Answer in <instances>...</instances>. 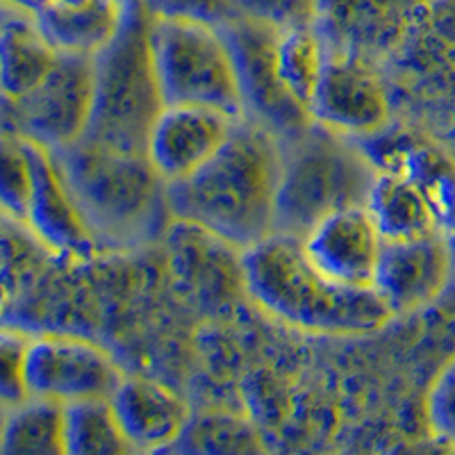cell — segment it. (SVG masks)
I'll list each match as a JSON object with an SVG mask.
<instances>
[{
	"label": "cell",
	"mask_w": 455,
	"mask_h": 455,
	"mask_svg": "<svg viewBox=\"0 0 455 455\" xmlns=\"http://www.w3.org/2000/svg\"><path fill=\"white\" fill-rule=\"evenodd\" d=\"M93 108V57L60 52L51 73L23 99L0 93V135L48 150L83 140Z\"/></svg>",
	"instance_id": "7"
},
{
	"label": "cell",
	"mask_w": 455,
	"mask_h": 455,
	"mask_svg": "<svg viewBox=\"0 0 455 455\" xmlns=\"http://www.w3.org/2000/svg\"><path fill=\"white\" fill-rule=\"evenodd\" d=\"M28 156L32 166V192L26 223L36 237L57 253L87 255L96 239L80 217L51 150L28 141Z\"/></svg>",
	"instance_id": "15"
},
{
	"label": "cell",
	"mask_w": 455,
	"mask_h": 455,
	"mask_svg": "<svg viewBox=\"0 0 455 455\" xmlns=\"http://www.w3.org/2000/svg\"><path fill=\"white\" fill-rule=\"evenodd\" d=\"M46 5H48V0H0V7H5V10L26 12V14H32V16L39 14Z\"/></svg>",
	"instance_id": "30"
},
{
	"label": "cell",
	"mask_w": 455,
	"mask_h": 455,
	"mask_svg": "<svg viewBox=\"0 0 455 455\" xmlns=\"http://www.w3.org/2000/svg\"><path fill=\"white\" fill-rule=\"evenodd\" d=\"M424 26L442 42L455 46V0H430Z\"/></svg>",
	"instance_id": "29"
},
{
	"label": "cell",
	"mask_w": 455,
	"mask_h": 455,
	"mask_svg": "<svg viewBox=\"0 0 455 455\" xmlns=\"http://www.w3.org/2000/svg\"><path fill=\"white\" fill-rule=\"evenodd\" d=\"M30 337L16 328H0V405L5 410L30 398L26 385V360Z\"/></svg>",
	"instance_id": "25"
},
{
	"label": "cell",
	"mask_w": 455,
	"mask_h": 455,
	"mask_svg": "<svg viewBox=\"0 0 455 455\" xmlns=\"http://www.w3.org/2000/svg\"><path fill=\"white\" fill-rule=\"evenodd\" d=\"M378 171L348 137L312 124L306 132L283 141L274 230L303 235L326 214L367 205Z\"/></svg>",
	"instance_id": "4"
},
{
	"label": "cell",
	"mask_w": 455,
	"mask_h": 455,
	"mask_svg": "<svg viewBox=\"0 0 455 455\" xmlns=\"http://www.w3.org/2000/svg\"><path fill=\"white\" fill-rule=\"evenodd\" d=\"M60 176L93 239L135 246L153 237L169 214L166 182L141 153L78 140L51 150Z\"/></svg>",
	"instance_id": "3"
},
{
	"label": "cell",
	"mask_w": 455,
	"mask_h": 455,
	"mask_svg": "<svg viewBox=\"0 0 455 455\" xmlns=\"http://www.w3.org/2000/svg\"><path fill=\"white\" fill-rule=\"evenodd\" d=\"M144 7L156 19H180L217 28L239 14L237 0H146Z\"/></svg>",
	"instance_id": "27"
},
{
	"label": "cell",
	"mask_w": 455,
	"mask_h": 455,
	"mask_svg": "<svg viewBox=\"0 0 455 455\" xmlns=\"http://www.w3.org/2000/svg\"><path fill=\"white\" fill-rule=\"evenodd\" d=\"M449 275L451 246L442 230L419 237L385 239L373 290L394 315H403L437 299Z\"/></svg>",
	"instance_id": "12"
},
{
	"label": "cell",
	"mask_w": 455,
	"mask_h": 455,
	"mask_svg": "<svg viewBox=\"0 0 455 455\" xmlns=\"http://www.w3.org/2000/svg\"><path fill=\"white\" fill-rule=\"evenodd\" d=\"M300 242L307 258L328 278L351 287H373L385 237L367 205L341 207L326 214Z\"/></svg>",
	"instance_id": "13"
},
{
	"label": "cell",
	"mask_w": 455,
	"mask_h": 455,
	"mask_svg": "<svg viewBox=\"0 0 455 455\" xmlns=\"http://www.w3.org/2000/svg\"><path fill=\"white\" fill-rule=\"evenodd\" d=\"M32 192V166L28 141L0 135V210L26 221Z\"/></svg>",
	"instance_id": "23"
},
{
	"label": "cell",
	"mask_w": 455,
	"mask_h": 455,
	"mask_svg": "<svg viewBox=\"0 0 455 455\" xmlns=\"http://www.w3.org/2000/svg\"><path fill=\"white\" fill-rule=\"evenodd\" d=\"M0 453L64 455V405L30 396L7 410L0 428Z\"/></svg>",
	"instance_id": "20"
},
{
	"label": "cell",
	"mask_w": 455,
	"mask_h": 455,
	"mask_svg": "<svg viewBox=\"0 0 455 455\" xmlns=\"http://www.w3.org/2000/svg\"><path fill=\"white\" fill-rule=\"evenodd\" d=\"M237 7L239 14L283 32L315 26L319 0H237Z\"/></svg>",
	"instance_id": "26"
},
{
	"label": "cell",
	"mask_w": 455,
	"mask_h": 455,
	"mask_svg": "<svg viewBox=\"0 0 455 455\" xmlns=\"http://www.w3.org/2000/svg\"><path fill=\"white\" fill-rule=\"evenodd\" d=\"M242 278L262 310L316 335H364L394 316L373 287L341 284L316 269L300 237L290 233L274 230L243 249Z\"/></svg>",
	"instance_id": "2"
},
{
	"label": "cell",
	"mask_w": 455,
	"mask_h": 455,
	"mask_svg": "<svg viewBox=\"0 0 455 455\" xmlns=\"http://www.w3.org/2000/svg\"><path fill=\"white\" fill-rule=\"evenodd\" d=\"M48 3H55V5H83L87 0H48Z\"/></svg>",
	"instance_id": "32"
},
{
	"label": "cell",
	"mask_w": 455,
	"mask_h": 455,
	"mask_svg": "<svg viewBox=\"0 0 455 455\" xmlns=\"http://www.w3.org/2000/svg\"><path fill=\"white\" fill-rule=\"evenodd\" d=\"M430 0H319L315 28L331 51L378 62L421 30Z\"/></svg>",
	"instance_id": "10"
},
{
	"label": "cell",
	"mask_w": 455,
	"mask_h": 455,
	"mask_svg": "<svg viewBox=\"0 0 455 455\" xmlns=\"http://www.w3.org/2000/svg\"><path fill=\"white\" fill-rule=\"evenodd\" d=\"M280 166L283 141L242 116L201 169L166 185L169 214L235 249H249L274 233Z\"/></svg>",
	"instance_id": "1"
},
{
	"label": "cell",
	"mask_w": 455,
	"mask_h": 455,
	"mask_svg": "<svg viewBox=\"0 0 455 455\" xmlns=\"http://www.w3.org/2000/svg\"><path fill=\"white\" fill-rule=\"evenodd\" d=\"M146 0H121V5L125 7V10H140V7H144Z\"/></svg>",
	"instance_id": "31"
},
{
	"label": "cell",
	"mask_w": 455,
	"mask_h": 455,
	"mask_svg": "<svg viewBox=\"0 0 455 455\" xmlns=\"http://www.w3.org/2000/svg\"><path fill=\"white\" fill-rule=\"evenodd\" d=\"M146 7L128 10L119 35L93 57V108L87 140L146 156L148 132L164 109Z\"/></svg>",
	"instance_id": "5"
},
{
	"label": "cell",
	"mask_w": 455,
	"mask_h": 455,
	"mask_svg": "<svg viewBox=\"0 0 455 455\" xmlns=\"http://www.w3.org/2000/svg\"><path fill=\"white\" fill-rule=\"evenodd\" d=\"M124 380L114 357L83 337L44 335L30 339L26 385L32 398L68 405L109 398Z\"/></svg>",
	"instance_id": "9"
},
{
	"label": "cell",
	"mask_w": 455,
	"mask_h": 455,
	"mask_svg": "<svg viewBox=\"0 0 455 455\" xmlns=\"http://www.w3.org/2000/svg\"><path fill=\"white\" fill-rule=\"evenodd\" d=\"M428 419L442 437L455 442V357L433 383L428 394Z\"/></svg>",
	"instance_id": "28"
},
{
	"label": "cell",
	"mask_w": 455,
	"mask_h": 455,
	"mask_svg": "<svg viewBox=\"0 0 455 455\" xmlns=\"http://www.w3.org/2000/svg\"><path fill=\"white\" fill-rule=\"evenodd\" d=\"M60 52L51 46L36 19L0 7V93L23 99L51 73Z\"/></svg>",
	"instance_id": "17"
},
{
	"label": "cell",
	"mask_w": 455,
	"mask_h": 455,
	"mask_svg": "<svg viewBox=\"0 0 455 455\" xmlns=\"http://www.w3.org/2000/svg\"><path fill=\"white\" fill-rule=\"evenodd\" d=\"M109 398L64 405V455L130 453Z\"/></svg>",
	"instance_id": "22"
},
{
	"label": "cell",
	"mask_w": 455,
	"mask_h": 455,
	"mask_svg": "<svg viewBox=\"0 0 455 455\" xmlns=\"http://www.w3.org/2000/svg\"><path fill=\"white\" fill-rule=\"evenodd\" d=\"M109 403L132 451L171 446L189 424L185 401L173 389L148 378H124Z\"/></svg>",
	"instance_id": "16"
},
{
	"label": "cell",
	"mask_w": 455,
	"mask_h": 455,
	"mask_svg": "<svg viewBox=\"0 0 455 455\" xmlns=\"http://www.w3.org/2000/svg\"><path fill=\"white\" fill-rule=\"evenodd\" d=\"M148 36L164 105L210 108L242 119V80L223 28L150 16Z\"/></svg>",
	"instance_id": "6"
},
{
	"label": "cell",
	"mask_w": 455,
	"mask_h": 455,
	"mask_svg": "<svg viewBox=\"0 0 455 455\" xmlns=\"http://www.w3.org/2000/svg\"><path fill=\"white\" fill-rule=\"evenodd\" d=\"M180 440H189L192 451H214V453H226V451H258L259 444L255 442V435L242 421L233 417H201L196 421H189Z\"/></svg>",
	"instance_id": "24"
},
{
	"label": "cell",
	"mask_w": 455,
	"mask_h": 455,
	"mask_svg": "<svg viewBox=\"0 0 455 455\" xmlns=\"http://www.w3.org/2000/svg\"><path fill=\"white\" fill-rule=\"evenodd\" d=\"M376 62L328 48L310 103L312 124L344 137L376 135L389 121V96Z\"/></svg>",
	"instance_id": "11"
},
{
	"label": "cell",
	"mask_w": 455,
	"mask_h": 455,
	"mask_svg": "<svg viewBox=\"0 0 455 455\" xmlns=\"http://www.w3.org/2000/svg\"><path fill=\"white\" fill-rule=\"evenodd\" d=\"M223 32L237 60L243 116L274 132L280 141L306 132L312 125L310 112L291 99L275 71V39L280 30L237 14L223 26Z\"/></svg>",
	"instance_id": "8"
},
{
	"label": "cell",
	"mask_w": 455,
	"mask_h": 455,
	"mask_svg": "<svg viewBox=\"0 0 455 455\" xmlns=\"http://www.w3.org/2000/svg\"><path fill=\"white\" fill-rule=\"evenodd\" d=\"M367 207L385 239L419 237L440 230L433 196L408 173H376Z\"/></svg>",
	"instance_id": "19"
},
{
	"label": "cell",
	"mask_w": 455,
	"mask_h": 455,
	"mask_svg": "<svg viewBox=\"0 0 455 455\" xmlns=\"http://www.w3.org/2000/svg\"><path fill=\"white\" fill-rule=\"evenodd\" d=\"M328 46L315 26L278 32L275 71L291 99L310 112L321 73L326 67Z\"/></svg>",
	"instance_id": "21"
},
{
	"label": "cell",
	"mask_w": 455,
	"mask_h": 455,
	"mask_svg": "<svg viewBox=\"0 0 455 455\" xmlns=\"http://www.w3.org/2000/svg\"><path fill=\"white\" fill-rule=\"evenodd\" d=\"M125 14L121 0H87L83 5L48 3L35 19L57 52L96 57L119 35Z\"/></svg>",
	"instance_id": "18"
},
{
	"label": "cell",
	"mask_w": 455,
	"mask_h": 455,
	"mask_svg": "<svg viewBox=\"0 0 455 455\" xmlns=\"http://www.w3.org/2000/svg\"><path fill=\"white\" fill-rule=\"evenodd\" d=\"M233 116L210 108L164 105L146 141V157L166 182L182 180L221 148L235 125Z\"/></svg>",
	"instance_id": "14"
}]
</instances>
